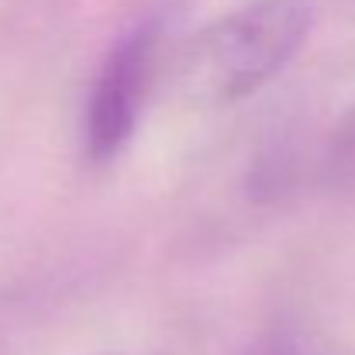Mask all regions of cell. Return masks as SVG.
Masks as SVG:
<instances>
[{"instance_id":"6da1fadb","label":"cell","mask_w":355,"mask_h":355,"mask_svg":"<svg viewBox=\"0 0 355 355\" xmlns=\"http://www.w3.org/2000/svg\"><path fill=\"white\" fill-rule=\"evenodd\" d=\"M311 28L314 0H248L183 42L173 87L190 107H232L290 66Z\"/></svg>"},{"instance_id":"7a4b0ae2","label":"cell","mask_w":355,"mask_h":355,"mask_svg":"<svg viewBox=\"0 0 355 355\" xmlns=\"http://www.w3.org/2000/svg\"><path fill=\"white\" fill-rule=\"evenodd\" d=\"M159 38V21H138L128 31H121L118 42L101 59L83 111V148L94 162H111L131 141L152 83Z\"/></svg>"},{"instance_id":"3957f363","label":"cell","mask_w":355,"mask_h":355,"mask_svg":"<svg viewBox=\"0 0 355 355\" xmlns=\"http://www.w3.org/2000/svg\"><path fill=\"white\" fill-rule=\"evenodd\" d=\"M321 173L335 193L355 197V107H349L345 118L335 124V131L324 145Z\"/></svg>"},{"instance_id":"277c9868","label":"cell","mask_w":355,"mask_h":355,"mask_svg":"<svg viewBox=\"0 0 355 355\" xmlns=\"http://www.w3.org/2000/svg\"><path fill=\"white\" fill-rule=\"evenodd\" d=\"M245 355H311V352L304 345H297L293 338H266V342H259Z\"/></svg>"}]
</instances>
